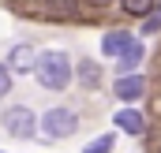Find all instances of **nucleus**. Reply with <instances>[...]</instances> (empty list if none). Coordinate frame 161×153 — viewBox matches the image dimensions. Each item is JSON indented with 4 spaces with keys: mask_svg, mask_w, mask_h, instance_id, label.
<instances>
[{
    "mask_svg": "<svg viewBox=\"0 0 161 153\" xmlns=\"http://www.w3.org/2000/svg\"><path fill=\"white\" fill-rule=\"evenodd\" d=\"M113 119H116V127H120V131H127V135H142V131H146V119H142V112H139V108H120Z\"/></svg>",
    "mask_w": 161,
    "mask_h": 153,
    "instance_id": "nucleus-7",
    "label": "nucleus"
},
{
    "mask_svg": "<svg viewBox=\"0 0 161 153\" xmlns=\"http://www.w3.org/2000/svg\"><path fill=\"white\" fill-rule=\"evenodd\" d=\"M79 78H82L86 90H94V86L101 82V64H97V60H82L79 64Z\"/></svg>",
    "mask_w": 161,
    "mask_h": 153,
    "instance_id": "nucleus-9",
    "label": "nucleus"
},
{
    "mask_svg": "<svg viewBox=\"0 0 161 153\" xmlns=\"http://www.w3.org/2000/svg\"><path fill=\"white\" fill-rule=\"evenodd\" d=\"M113 90H116V97H124V101H139V97L146 93V78H139V75H131V71H127V75L116 78V86H113Z\"/></svg>",
    "mask_w": 161,
    "mask_h": 153,
    "instance_id": "nucleus-5",
    "label": "nucleus"
},
{
    "mask_svg": "<svg viewBox=\"0 0 161 153\" xmlns=\"http://www.w3.org/2000/svg\"><path fill=\"white\" fill-rule=\"evenodd\" d=\"M127 41H131V34H124V30H109V34L101 38V52L116 60V52H120V49L127 45Z\"/></svg>",
    "mask_w": 161,
    "mask_h": 153,
    "instance_id": "nucleus-8",
    "label": "nucleus"
},
{
    "mask_svg": "<svg viewBox=\"0 0 161 153\" xmlns=\"http://www.w3.org/2000/svg\"><path fill=\"white\" fill-rule=\"evenodd\" d=\"M34 75H38L41 90H68V86H71V56H68V52H60V49L38 52Z\"/></svg>",
    "mask_w": 161,
    "mask_h": 153,
    "instance_id": "nucleus-1",
    "label": "nucleus"
},
{
    "mask_svg": "<svg viewBox=\"0 0 161 153\" xmlns=\"http://www.w3.org/2000/svg\"><path fill=\"white\" fill-rule=\"evenodd\" d=\"M34 64H38L34 45H15V49H11V56H8V71H19V75L34 71Z\"/></svg>",
    "mask_w": 161,
    "mask_h": 153,
    "instance_id": "nucleus-4",
    "label": "nucleus"
},
{
    "mask_svg": "<svg viewBox=\"0 0 161 153\" xmlns=\"http://www.w3.org/2000/svg\"><path fill=\"white\" fill-rule=\"evenodd\" d=\"M158 30H161V0L142 15V34H158Z\"/></svg>",
    "mask_w": 161,
    "mask_h": 153,
    "instance_id": "nucleus-10",
    "label": "nucleus"
},
{
    "mask_svg": "<svg viewBox=\"0 0 161 153\" xmlns=\"http://www.w3.org/2000/svg\"><path fill=\"white\" fill-rule=\"evenodd\" d=\"M34 127H38V119H34V112H30L26 105H15V108L4 112V131L15 135V138H30Z\"/></svg>",
    "mask_w": 161,
    "mask_h": 153,
    "instance_id": "nucleus-3",
    "label": "nucleus"
},
{
    "mask_svg": "<svg viewBox=\"0 0 161 153\" xmlns=\"http://www.w3.org/2000/svg\"><path fill=\"white\" fill-rule=\"evenodd\" d=\"M41 131H45V138H71L79 131V116L71 108H49L41 116Z\"/></svg>",
    "mask_w": 161,
    "mask_h": 153,
    "instance_id": "nucleus-2",
    "label": "nucleus"
},
{
    "mask_svg": "<svg viewBox=\"0 0 161 153\" xmlns=\"http://www.w3.org/2000/svg\"><path fill=\"white\" fill-rule=\"evenodd\" d=\"M113 146H116V135H101V138H94L82 153H113Z\"/></svg>",
    "mask_w": 161,
    "mask_h": 153,
    "instance_id": "nucleus-11",
    "label": "nucleus"
},
{
    "mask_svg": "<svg viewBox=\"0 0 161 153\" xmlns=\"http://www.w3.org/2000/svg\"><path fill=\"white\" fill-rule=\"evenodd\" d=\"M120 4H124V11H127V15H139V19H142L158 0H120Z\"/></svg>",
    "mask_w": 161,
    "mask_h": 153,
    "instance_id": "nucleus-12",
    "label": "nucleus"
},
{
    "mask_svg": "<svg viewBox=\"0 0 161 153\" xmlns=\"http://www.w3.org/2000/svg\"><path fill=\"white\" fill-rule=\"evenodd\" d=\"M139 64H142V45H139V41H127L120 52H116V71L127 75V71H135Z\"/></svg>",
    "mask_w": 161,
    "mask_h": 153,
    "instance_id": "nucleus-6",
    "label": "nucleus"
},
{
    "mask_svg": "<svg viewBox=\"0 0 161 153\" xmlns=\"http://www.w3.org/2000/svg\"><path fill=\"white\" fill-rule=\"evenodd\" d=\"M11 93V71H8V64H0V101Z\"/></svg>",
    "mask_w": 161,
    "mask_h": 153,
    "instance_id": "nucleus-13",
    "label": "nucleus"
}]
</instances>
